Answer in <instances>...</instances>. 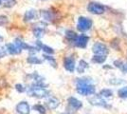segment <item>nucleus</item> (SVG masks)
I'll use <instances>...</instances> for the list:
<instances>
[{"instance_id":"f257e3e1","label":"nucleus","mask_w":127,"mask_h":114,"mask_svg":"<svg viewBox=\"0 0 127 114\" xmlns=\"http://www.w3.org/2000/svg\"><path fill=\"white\" fill-rule=\"evenodd\" d=\"M26 91L30 96L39 99L49 96V91L47 89L46 85L44 83H33L29 87H27Z\"/></svg>"},{"instance_id":"f03ea898","label":"nucleus","mask_w":127,"mask_h":114,"mask_svg":"<svg viewBox=\"0 0 127 114\" xmlns=\"http://www.w3.org/2000/svg\"><path fill=\"white\" fill-rule=\"evenodd\" d=\"M92 27V20L88 18V17L81 16L78 19V24H77V29L79 30L80 32L85 33L89 31Z\"/></svg>"},{"instance_id":"7ed1b4c3","label":"nucleus","mask_w":127,"mask_h":114,"mask_svg":"<svg viewBox=\"0 0 127 114\" xmlns=\"http://www.w3.org/2000/svg\"><path fill=\"white\" fill-rule=\"evenodd\" d=\"M96 91L95 87L92 84H85V85H78L77 86V92L83 96H88L94 94Z\"/></svg>"},{"instance_id":"20e7f679","label":"nucleus","mask_w":127,"mask_h":114,"mask_svg":"<svg viewBox=\"0 0 127 114\" xmlns=\"http://www.w3.org/2000/svg\"><path fill=\"white\" fill-rule=\"evenodd\" d=\"M87 10H88L89 12L93 13V14H102V13L105 11L106 8H105V6L101 5L100 3L91 2V3L88 4Z\"/></svg>"},{"instance_id":"39448f33","label":"nucleus","mask_w":127,"mask_h":114,"mask_svg":"<svg viewBox=\"0 0 127 114\" xmlns=\"http://www.w3.org/2000/svg\"><path fill=\"white\" fill-rule=\"evenodd\" d=\"M89 103L92 106H96V107H101V108H104V109H110V106L105 100L101 96H95L89 99Z\"/></svg>"},{"instance_id":"423d86ee","label":"nucleus","mask_w":127,"mask_h":114,"mask_svg":"<svg viewBox=\"0 0 127 114\" xmlns=\"http://www.w3.org/2000/svg\"><path fill=\"white\" fill-rule=\"evenodd\" d=\"M92 49H93V52L97 55H103V56H106V55L108 54V52H109L108 48L106 47L104 44L100 43V42L96 43L95 45L93 46Z\"/></svg>"},{"instance_id":"0eeeda50","label":"nucleus","mask_w":127,"mask_h":114,"mask_svg":"<svg viewBox=\"0 0 127 114\" xmlns=\"http://www.w3.org/2000/svg\"><path fill=\"white\" fill-rule=\"evenodd\" d=\"M89 41V37L87 35H84V34H81V35H78L76 39L73 41V44H74L75 47L77 48H81V49H85V47L87 46V43Z\"/></svg>"},{"instance_id":"6e6552de","label":"nucleus","mask_w":127,"mask_h":114,"mask_svg":"<svg viewBox=\"0 0 127 114\" xmlns=\"http://www.w3.org/2000/svg\"><path fill=\"white\" fill-rule=\"evenodd\" d=\"M16 112L19 114H30L31 113V107L28 102L22 101L20 103L17 104L16 106Z\"/></svg>"},{"instance_id":"1a4fd4ad","label":"nucleus","mask_w":127,"mask_h":114,"mask_svg":"<svg viewBox=\"0 0 127 114\" xmlns=\"http://www.w3.org/2000/svg\"><path fill=\"white\" fill-rule=\"evenodd\" d=\"M64 67L69 72H73L75 71V60L71 56H67L64 60Z\"/></svg>"},{"instance_id":"9d476101","label":"nucleus","mask_w":127,"mask_h":114,"mask_svg":"<svg viewBox=\"0 0 127 114\" xmlns=\"http://www.w3.org/2000/svg\"><path fill=\"white\" fill-rule=\"evenodd\" d=\"M46 106L48 109L53 110V109H56L60 106V100L56 97H50L48 98L46 102Z\"/></svg>"},{"instance_id":"9b49d317","label":"nucleus","mask_w":127,"mask_h":114,"mask_svg":"<svg viewBox=\"0 0 127 114\" xmlns=\"http://www.w3.org/2000/svg\"><path fill=\"white\" fill-rule=\"evenodd\" d=\"M6 51L11 55H17L19 53H21L22 50L16 46L15 44L10 43L6 45Z\"/></svg>"},{"instance_id":"f8f14e48","label":"nucleus","mask_w":127,"mask_h":114,"mask_svg":"<svg viewBox=\"0 0 127 114\" xmlns=\"http://www.w3.org/2000/svg\"><path fill=\"white\" fill-rule=\"evenodd\" d=\"M67 103H68L69 107H71L75 110H78V109H82V107H83V103L75 97H69L67 99Z\"/></svg>"},{"instance_id":"ddd939ff","label":"nucleus","mask_w":127,"mask_h":114,"mask_svg":"<svg viewBox=\"0 0 127 114\" xmlns=\"http://www.w3.org/2000/svg\"><path fill=\"white\" fill-rule=\"evenodd\" d=\"M37 16H38V13L35 10H33V9L29 10V11H27L26 12H25V14H24V21L30 22V21H32V20L36 19Z\"/></svg>"},{"instance_id":"4468645a","label":"nucleus","mask_w":127,"mask_h":114,"mask_svg":"<svg viewBox=\"0 0 127 114\" xmlns=\"http://www.w3.org/2000/svg\"><path fill=\"white\" fill-rule=\"evenodd\" d=\"M36 48H37L39 50L42 49L44 52H46L47 54H53L54 53V49L50 47H48L47 45H44V44L41 42V41H36Z\"/></svg>"},{"instance_id":"2eb2a0df","label":"nucleus","mask_w":127,"mask_h":114,"mask_svg":"<svg viewBox=\"0 0 127 114\" xmlns=\"http://www.w3.org/2000/svg\"><path fill=\"white\" fill-rule=\"evenodd\" d=\"M45 24H39V26L33 29V34L36 38H41L45 34Z\"/></svg>"},{"instance_id":"dca6fc26","label":"nucleus","mask_w":127,"mask_h":114,"mask_svg":"<svg viewBox=\"0 0 127 114\" xmlns=\"http://www.w3.org/2000/svg\"><path fill=\"white\" fill-rule=\"evenodd\" d=\"M41 16L43 17V19H45L46 21H52L54 19V13L50 11H41Z\"/></svg>"},{"instance_id":"f3484780","label":"nucleus","mask_w":127,"mask_h":114,"mask_svg":"<svg viewBox=\"0 0 127 114\" xmlns=\"http://www.w3.org/2000/svg\"><path fill=\"white\" fill-rule=\"evenodd\" d=\"M27 62L31 65H38V64H42L43 61L41 59H39L38 57H36L35 55H30L27 59Z\"/></svg>"},{"instance_id":"a211bd4d","label":"nucleus","mask_w":127,"mask_h":114,"mask_svg":"<svg viewBox=\"0 0 127 114\" xmlns=\"http://www.w3.org/2000/svg\"><path fill=\"white\" fill-rule=\"evenodd\" d=\"M88 64L85 62V60H81L79 62V65H78V68H77V71L79 73H84L86 69H88Z\"/></svg>"},{"instance_id":"6ab92c4d","label":"nucleus","mask_w":127,"mask_h":114,"mask_svg":"<svg viewBox=\"0 0 127 114\" xmlns=\"http://www.w3.org/2000/svg\"><path fill=\"white\" fill-rule=\"evenodd\" d=\"M105 60H106V56L95 54L93 57H92L91 61H92L93 63H95V64H101V63H103Z\"/></svg>"},{"instance_id":"aec40b11","label":"nucleus","mask_w":127,"mask_h":114,"mask_svg":"<svg viewBox=\"0 0 127 114\" xmlns=\"http://www.w3.org/2000/svg\"><path fill=\"white\" fill-rule=\"evenodd\" d=\"M44 59L47 60L48 63L50 64V66H52L53 68H56L57 67V62H56L55 58L52 57V56H50V55L48 54H44Z\"/></svg>"},{"instance_id":"412c9836","label":"nucleus","mask_w":127,"mask_h":114,"mask_svg":"<svg viewBox=\"0 0 127 114\" xmlns=\"http://www.w3.org/2000/svg\"><path fill=\"white\" fill-rule=\"evenodd\" d=\"M100 95H101V97L110 98L113 96V92H112L111 89H109V88H104V89H101V91H100Z\"/></svg>"},{"instance_id":"4be33fe9","label":"nucleus","mask_w":127,"mask_h":114,"mask_svg":"<svg viewBox=\"0 0 127 114\" xmlns=\"http://www.w3.org/2000/svg\"><path fill=\"white\" fill-rule=\"evenodd\" d=\"M77 36H78V34H76L73 31H66L65 32V37L67 40L71 41V42H73Z\"/></svg>"},{"instance_id":"5701e85b","label":"nucleus","mask_w":127,"mask_h":114,"mask_svg":"<svg viewBox=\"0 0 127 114\" xmlns=\"http://www.w3.org/2000/svg\"><path fill=\"white\" fill-rule=\"evenodd\" d=\"M33 109H34V110H36V111L39 112L40 114H46V112H47L46 108H45L43 105H41V104H36V105H34Z\"/></svg>"},{"instance_id":"b1692460","label":"nucleus","mask_w":127,"mask_h":114,"mask_svg":"<svg viewBox=\"0 0 127 114\" xmlns=\"http://www.w3.org/2000/svg\"><path fill=\"white\" fill-rule=\"evenodd\" d=\"M118 94L122 99H127V87H123L122 88H120L118 91Z\"/></svg>"},{"instance_id":"393cba45","label":"nucleus","mask_w":127,"mask_h":114,"mask_svg":"<svg viewBox=\"0 0 127 114\" xmlns=\"http://www.w3.org/2000/svg\"><path fill=\"white\" fill-rule=\"evenodd\" d=\"M85 84H91L90 78H80L76 80V85H85Z\"/></svg>"},{"instance_id":"a878e982","label":"nucleus","mask_w":127,"mask_h":114,"mask_svg":"<svg viewBox=\"0 0 127 114\" xmlns=\"http://www.w3.org/2000/svg\"><path fill=\"white\" fill-rule=\"evenodd\" d=\"M15 89L18 91V92H20V93L25 92V91H26V87H24L22 84H16V85H15Z\"/></svg>"},{"instance_id":"bb28decb","label":"nucleus","mask_w":127,"mask_h":114,"mask_svg":"<svg viewBox=\"0 0 127 114\" xmlns=\"http://www.w3.org/2000/svg\"><path fill=\"white\" fill-rule=\"evenodd\" d=\"M8 23V17L5 15H0V26H4Z\"/></svg>"},{"instance_id":"cd10ccee","label":"nucleus","mask_w":127,"mask_h":114,"mask_svg":"<svg viewBox=\"0 0 127 114\" xmlns=\"http://www.w3.org/2000/svg\"><path fill=\"white\" fill-rule=\"evenodd\" d=\"M15 4H16V0H10V1H8L4 6H5V7H8V8H11V7L14 6Z\"/></svg>"},{"instance_id":"c85d7f7f","label":"nucleus","mask_w":127,"mask_h":114,"mask_svg":"<svg viewBox=\"0 0 127 114\" xmlns=\"http://www.w3.org/2000/svg\"><path fill=\"white\" fill-rule=\"evenodd\" d=\"M122 64H123V62H122V61H121V60H117V61H115V62H114V65H115V67L119 68V69H121V68H122Z\"/></svg>"},{"instance_id":"c756f323","label":"nucleus","mask_w":127,"mask_h":114,"mask_svg":"<svg viewBox=\"0 0 127 114\" xmlns=\"http://www.w3.org/2000/svg\"><path fill=\"white\" fill-rule=\"evenodd\" d=\"M116 80L117 81H114L113 79H111V80H110V83L113 84V85H120V84L123 83V81H122V79H116Z\"/></svg>"},{"instance_id":"7c9ffc66","label":"nucleus","mask_w":127,"mask_h":114,"mask_svg":"<svg viewBox=\"0 0 127 114\" xmlns=\"http://www.w3.org/2000/svg\"><path fill=\"white\" fill-rule=\"evenodd\" d=\"M121 70H122L123 72L127 73V62H125V63H123V64H122V68H121Z\"/></svg>"},{"instance_id":"2f4dec72","label":"nucleus","mask_w":127,"mask_h":114,"mask_svg":"<svg viewBox=\"0 0 127 114\" xmlns=\"http://www.w3.org/2000/svg\"><path fill=\"white\" fill-rule=\"evenodd\" d=\"M7 53V51H6V49H4L3 48H1L0 49V58H2V57H4Z\"/></svg>"},{"instance_id":"473e14b6","label":"nucleus","mask_w":127,"mask_h":114,"mask_svg":"<svg viewBox=\"0 0 127 114\" xmlns=\"http://www.w3.org/2000/svg\"><path fill=\"white\" fill-rule=\"evenodd\" d=\"M3 40H4V37H3L2 35H0V42H2Z\"/></svg>"},{"instance_id":"72a5a7b5","label":"nucleus","mask_w":127,"mask_h":114,"mask_svg":"<svg viewBox=\"0 0 127 114\" xmlns=\"http://www.w3.org/2000/svg\"><path fill=\"white\" fill-rule=\"evenodd\" d=\"M1 3H2V0H0V5H1Z\"/></svg>"},{"instance_id":"f704fd0d","label":"nucleus","mask_w":127,"mask_h":114,"mask_svg":"<svg viewBox=\"0 0 127 114\" xmlns=\"http://www.w3.org/2000/svg\"><path fill=\"white\" fill-rule=\"evenodd\" d=\"M62 114H67V113H62Z\"/></svg>"},{"instance_id":"c9c22d12","label":"nucleus","mask_w":127,"mask_h":114,"mask_svg":"<svg viewBox=\"0 0 127 114\" xmlns=\"http://www.w3.org/2000/svg\"><path fill=\"white\" fill-rule=\"evenodd\" d=\"M42 1H46V0H42Z\"/></svg>"}]
</instances>
